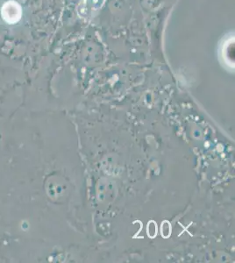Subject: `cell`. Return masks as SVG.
<instances>
[{
  "label": "cell",
  "instance_id": "obj_1",
  "mask_svg": "<svg viewBox=\"0 0 235 263\" xmlns=\"http://www.w3.org/2000/svg\"><path fill=\"white\" fill-rule=\"evenodd\" d=\"M148 235L150 238H155L157 234V226L154 220H151L148 224Z\"/></svg>",
  "mask_w": 235,
  "mask_h": 263
},
{
  "label": "cell",
  "instance_id": "obj_2",
  "mask_svg": "<svg viewBox=\"0 0 235 263\" xmlns=\"http://www.w3.org/2000/svg\"><path fill=\"white\" fill-rule=\"evenodd\" d=\"M171 234V226H170V222L164 221L162 222L161 224V235L164 238H169Z\"/></svg>",
  "mask_w": 235,
  "mask_h": 263
}]
</instances>
